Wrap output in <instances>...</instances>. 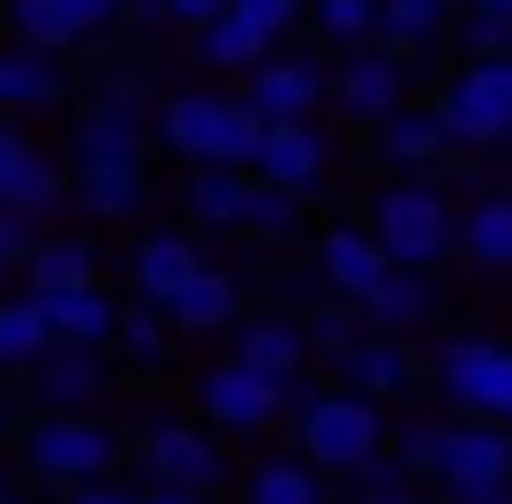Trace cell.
<instances>
[{
	"label": "cell",
	"instance_id": "obj_42",
	"mask_svg": "<svg viewBox=\"0 0 512 504\" xmlns=\"http://www.w3.org/2000/svg\"><path fill=\"white\" fill-rule=\"evenodd\" d=\"M31 241H38V219H31V211H0V286H8V279L23 271Z\"/></svg>",
	"mask_w": 512,
	"mask_h": 504
},
{
	"label": "cell",
	"instance_id": "obj_49",
	"mask_svg": "<svg viewBox=\"0 0 512 504\" xmlns=\"http://www.w3.org/2000/svg\"><path fill=\"white\" fill-rule=\"evenodd\" d=\"M121 16H128V23H166V0H128Z\"/></svg>",
	"mask_w": 512,
	"mask_h": 504
},
{
	"label": "cell",
	"instance_id": "obj_31",
	"mask_svg": "<svg viewBox=\"0 0 512 504\" xmlns=\"http://www.w3.org/2000/svg\"><path fill=\"white\" fill-rule=\"evenodd\" d=\"M174 339H181V331L166 324V309H151V301L121 309V324H113V347H121L128 369H166V362H174Z\"/></svg>",
	"mask_w": 512,
	"mask_h": 504
},
{
	"label": "cell",
	"instance_id": "obj_33",
	"mask_svg": "<svg viewBox=\"0 0 512 504\" xmlns=\"http://www.w3.org/2000/svg\"><path fill=\"white\" fill-rule=\"evenodd\" d=\"M8 31H16V46H38V53H68V46H83L76 16H68L61 0H8Z\"/></svg>",
	"mask_w": 512,
	"mask_h": 504
},
{
	"label": "cell",
	"instance_id": "obj_9",
	"mask_svg": "<svg viewBox=\"0 0 512 504\" xmlns=\"http://www.w3.org/2000/svg\"><path fill=\"white\" fill-rule=\"evenodd\" d=\"M23 392H31L38 414H98L113 399V362H106V347H68V339H53V347L23 369Z\"/></svg>",
	"mask_w": 512,
	"mask_h": 504
},
{
	"label": "cell",
	"instance_id": "obj_48",
	"mask_svg": "<svg viewBox=\"0 0 512 504\" xmlns=\"http://www.w3.org/2000/svg\"><path fill=\"white\" fill-rule=\"evenodd\" d=\"M354 504H430V497H422V489H377V497H362V489H354Z\"/></svg>",
	"mask_w": 512,
	"mask_h": 504
},
{
	"label": "cell",
	"instance_id": "obj_1",
	"mask_svg": "<svg viewBox=\"0 0 512 504\" xmlns=\"http://www.w3.org/2000/svg\"><path fill=\"white\" fill-rule=\"evenodd\" d=\"M287 422H294V452L317 474H354L369 452H384L392 422H384V399L347 392V384H287Z\"/></svg>",
	"mask_w": 512,
	"mask_h": 504
},
{
	"label": "cell",
	"instance_id": "obj_51",
	"mask_svg": "<svg viewBox=\"0 0 512 504\" xmlns=\"http://www.w3.org/2000/svg\"><path fill=\"white\" fill-rule=\"evenodd\" d=\"M0 414H8V407H0Z\"/></svg>",
	"mask_w": 512,
	"mask_h": 504
},
{
	"label": "cell",
	"instance_id": "obj_18",
	"mask_svg": "<svg viewBox=\"0 0 512 504\" xmlns=\"http://www.w3.org/2000/svg\"><path fill=\"white\" fill-rule=\"evenodd\" d=\"M38 309H46V331L68 339V347H113V324H121V301H113L98 279L61 286V294H38Z\"/></svg>",
	"mask_w": 512,
	"mask_h": 504
},
{
	"label": "cell",
	"instance_id": "obj_46",
	"mask_svg": "<svg viewBox=\"0 0 512 504\" xmlns=\"http://www.w3.org/2000/svg\"><path fill=\"white\" fill-rule=\"evenodd\" d=\"M211 16H226V0H166V23H189V31H204Z\"/></svg>",
	"mask_w": 512,
	"mask_h": 504
},
{
	"label": "cell",
	"instance_id": "obj_26",
	"mask_svg": "<svg viewBox=\"0 0 512 504\" xmlns=\"http://www.w3.org/2000/svg\"><path fill=\"white\" fill-rule=\"evenodd\" d=\"M377 46H392L407 61V53H430L437 38L452 31V0H377Z\"/></svg>",
	"mask_w": 512,
	"mask_h": 504
},
{
	"label": "cell",
	"instance_id": "obj_13",
	"mask_svg": "<svg viewBox=\"0 0 512 504\" xmlns=\"http://www.w3.org/2000/svg\"><path fill=\"white\" fill-rule=\"evenodd\" d=\"M332 106L347 113V121L377 128L384 113L407 106V61H400L392 46H354L347 61L332 68Z\"/></svg>",
	"mask_w": 512,
	"mask_h": 504
},
{
	"label": "cell",
	"instance_id": "obj_2",
	"mask_svg": "<svg viewBox=\"0 0 512 504\" xmlns=\"http://www.w3.org/2000/svg\"><path fill=\"white\" fill-rule=\"evenodd\" d=\"M362 226L377 234V249L392 256V264H407V271H437L452 249H460V204H452L437 181H422V174L377 189Z\"/></svg>",
	"mask_w": 512,
	"mask_h": 504
},
{
	"label": "cell",
	"instance_id": "obj_7",
	"mask_svg": "<svg viewBox=\"0 0 512 504\" xmlns=\"http://www.w3.org/2000/svg\"><path fill=\"white\" fill-rule=\"evenodd\" d=\"M437 392L475 422H512V347L505 339H445L437 347Z\"/></svg>",
	"mask_w": 512,
	"mask_h": 504
},
{
	"label": "cell",
	"instance_id": "obj_35",
	"mask_svg": "<svg viewBox=\"0 0 512 504\" xmlns=\"http://www.w3.org/2000/svg\"><path fill=\"white\" fill-rule=\"evenodd\" d=\"M302 204H309V196H294V189H279V181H256V174H249L241 226H249V234H264V241H287L294 226H302Z\"/></svg>",
	"mask_w": 512,
	"mask_h": 504
},
{
	"label": "cell",
	"instance_id": "obj_14",
	"mask_svg": "<svg viewBox=\"0 0 512 504\" xmlns=\"http://www.w3.org/2000/svg\"><path fill=\"white\" fill-rule=\"evenodd\" d=\"M317 271H324V286H332L339 301L362 309V294L392 271V256L377 249V234H369L362 219H339V226H324V241H317Z\"/></svg>",
	"mask_w": 512,
	"mask_h": 504
},
{
	"label": "cell",
	"instance_id": "obj_52",
	"mask_svg": "<svg viewBox=\"0 0 512 504\" xmlns=\"http://www.w3.org/2000/svg\"><path fill=\"white\" fill-rule=\"evenodd\" d=\"M505 143H512V136H505Z\"/></svg>",
	"mask_w": 512,
	"mask_h": 504
},
{
	"label": "cell",
	"instance_id": "obj_38",
	"mask_svg": "<svg viewBox=\"0 0 512 504\" xmlns=\"http://www.w3.org/2000/svg\"><path fill=\"white\" fill-rule=\"evenodd\" d=\"M437 444H445V422L437 414H407V422H392V437H384V452H400L407 467H415V482L437 467Z\"/></svg>",
	"mask_w": 512,
	"mask_h": 504
},
{
	"label": "cell",
	"instance_id": "obj_34",
	"mask_svg": "<svg viewBox=\"0 0 512 504\" xmlns=\"http://www.w3.org/2000/svg\"><path fill=\"white\" fill-rule=\"evenodd\" d=\"M76 166H144V128L83 113L76 121Z\"/></svg>",
	"mask_w": 512,
	"mask_h": 504
},
{
	"label": "cell",
	"instance_id": "obj_3",
	"mask_svg": "<svg viewBox=\"0 0 512 504\" xmlns=\"http://www.w3.org/2000/svg\"><path fill=\"white\" fill-rule=\"evenodd\" d=\"M16 444H23V474L46 489H76V482H98V474H121V459H128V437L106 414H31Z\"/></svg>",
	"mask_w": 512,
	"mask_h": 504
},
{
	"label": "cell",
	"instance_id": "obj_20",
	"mask_svg": "<svg viewBox=\"0 0 512 504\" xmlns=\"http://www.w3.org/2000/svg\"><path fill=\"white\" fill-rule=\"evenodd\" d=\"M234 362L294 384L309 369V331L294 324V316H249V324H234Z\"/></svg>",
	"mask_w": 512,
	"mask_h": 504
},
{
	"label": "cell",
	"instance_id": "obj_47",
	"mask_svg": "<svg viewBox=\"0 0 512 504\" xmlns=\"http://www.w3.org/2000/svg\"><path fill=\"white\" fill-rule=\"evenodd\" d=\"M445 504H512V482H482V489H445Z\"/></svg>",
	"mask_w": 512,
	"mask_h": 504
},
{
	"label": "cell",
	"instance_id": "obj_30",
	"mask_svg": "<svg viewBox=\"0 0 512 504\" xmlns=\"http://www.w3.org/2000/svg\"><path fill=\"white\" fill-rule=\"evenodd\" d=\"M264 53H272V38L256 31V23H241L234 8H226V16H211L204 31H196V61H204V68H226V76H249Z\"/></svg>",
	"mask_w": 512,
	"mask_h": 504
},
{
	"label": "cell",
	"instance_id": "obj_8",
	"mask_svg": "<svg viewBox=\"0 0 512 504\" xmlns=\"http://www.w3.org/2000/svg\"><path fill=\"white\" fill-rule=\"evenodd\" d=\"M196 414L219 437H264V429L287 422V384L249 369V362H219V369L196 377Z\"/></svg>",
	"mask_w": 512,
	"mask_h": 504
},
{
	"label": "cell",
	"instance_id": "obj_17",
	"mask_svg": "<svg viewBox=\"0 0 512 504\" xmlns=\"http://www.w3.org/2000/svg\"><path fill=\"white\" fill-rule=\"evenodd\" d=\"M339 384L347 392H369V399H392L415 384V347L400 331H362L347 354H339Z\"/></svg>",
	"mask_w": 512,
	"mask_h": 504
},
{
	"label": "cell",
	"instance_id": "obj_6",
	"mask_svg": "<svg viewBox=\"0 0 512 504\" xmlns=\"http://www.w3.org/2000/svg\"><path fill=\"white\" fill-rule=\"evenodd\" d=\"M437 121H445L452 143H475V151L505 143L512 136V53H482V61H467L460 76L437 91Z\"/></svg>",
	"mask_w": 512,
	"mask_h": 504
},
{
	"label": "cell",
	"instance_id": "obj_25",
	"mask_svg": "<svg viewBox=\"0 0 512 504\" xmlns=\"http://www.w3.org/2000/svg\"><path fill=\"white\" fill-rule=\"evenodd\" d=\"M460 249L482 271H512V189H490L460 211Z\"/></svg>",
	"mask_w": 512,
	"mask_h": 504
},
{
	"label": "cell",
	"instance_id": "obj_24",
	"mask_svg": "<svg viewBox=\"0 0 512 504\" xmlns=\"http://www.w3.org/2000/svg\"><path fill=\"white\" fill-rule=\"evenodd\" d=\"M98 271V249L83 234H38L31 256H23V286L31 294H61V286H83Z\"/></svg>",
	"mask_w": 512,
	"mask_h": 504
},
{
	"label": "cell",
	"instance_id": "obj_19",
	"mask_svg": "<svg viewBox=\"0 0 512 504\" xmlns=\"http://www.w3.org/2000/svg\"><path fill=\"white\" fill-rule=\"evenodd\" d=\"M430 316H437V279H430V271L392 264V271L362 294V324H369V331H400V339H407V331H422Z\"/></svg>",
	"mask_w": 512,
	"mask_h": 504
},
{
	"label": "cell",
	"instance_id": "obj_45",
	"mask_svg": "<svg viewBox=\"0 0 512 504\" xmlns=\"http://www.w3.org/2000/svg\"><path fill=\"white\" fill-rule=\"evenodd\" d=\"M61 8L76 16V31H83V38H98L106 23H121V8H128V0H61Z\"/></svg>",
	"mask_w": 512,
	"mask_h": 504
},
{
	"label": "cell",
	"instance_id": "obj_43",
	"mask_svg": "<svg viewBox=\"0 0 512 504\" xmlns=\"http://www.w3.org/2000/svg\"><path fill=\"white\" fill-rule=\"evenodd\" d=\"M460 38H467L475 61H482V53H512V16H482V8H475V16L460 23Z\"/></svg>",
	"mask_w": 512,
	"mask_h": 504
},
{
	"label": "cell",
	"instance_id": "obj_10",
	"mask_svg": "<svg viewBox=\"0 0 512 504\" xmlns=\"http://www.w3.org/2000/svg\"><path fill=\"white\" fill-rule=\"evenodd\" d=\"M324 98H332V68L317 53H264L241 83V106L256 121H317Z\"/></svg>",
	"mask_w": 512,
	"mask_h": 504
},
{
	"label": "cell",
	"instance_id": "obj_41",
	"mask_svg": "<svg viewBox=\"0 0 512 504\" xmlns=\"http://www.w3.org/2000/svg\"><path fill=\"white\" fill-rule=\"evenodd\" d=\"M347 482H354V489H362V497H377V489H415V467H407V459H400V452H369V459H362V467H354V474H347Z\"/></svg>",
	"mask_w": 512,
	"mask_h": 504
},
{
	"label": "cell",
	"instance_id": "obj_5",
	"mask_svg": "<svg viewBox=\"0 0 512 504\" xmlns=\"http://www.w3.org/2000/svg\"><path fill=\"white\" fill-rule=\"evenodd\" d=\"M151 482L166 489H196V497H219L234 482V452L211 422H181V414H151L144 422V444H136Z\"/></svg>",
	"mask_w": 512,
	"mask_h": 504
},
{
	"label": "cell",
	"instance_id": "obj_21",
	"mask_svg": "<svg viewBox=\"0 0 512 504\" xmlns=\"http://www.w3.org/2000/svg\"><path fill=\"white\" fill-rule=\"evenodd\" d=\"M196 264H204V256H196L189 234H144V241H136V256H128V294L151 301V309H166V294H174Z\"/></svg>",
	"mask_w": 512,
	"mask_h": 504
},
{
	"label": "cell",
	"instance_id": "obj_28",
	"mask_svg": "<svg viewBox=\"0 0 512 504\" xmlns=\"http://www.w3.org/2000/svg\"><path fill=\"white\" fill-rule=\"evenodd\" d=\"M46 347H53V331H46L38 294L31 286H23V294H0V377H23Z\"/></svg>",
	"mask_w": 512,
	"mask_h": 504
},
{
	"label": "cell",
	"instance_id": "obj_22",
	"mask_svg": "<svg viewBox=\"0 0 512 504\" xmlns=\"http://www.w3.org/2000/svg\"><path fill=\"white\" fill-rule=\"evenodd\" d=\"M445 121H437V106H400L377 121V158H392V166H407V174H422V166H437L445 158Z\"/></svg>",
	"mask_w": 512,
	"mask_h": 504
},
{
	"label": "cell",
	"instance_id": "obj_40",
	"mask_svg": "<svg viewBox=\"0 0 512 504\" xmlns=\"http://www.w3.org/2000/svg\"><path fill=\"white\" fill-rule=\"evenodd\" d=\"M226 8H234L241 23H256V31H264V38L279 46V38H287L294 23H302V8H309V0H226Z\"/></svg>",
	"mask_w": 512,
	"mask_h": 504
},
{
	"label": "cell",
	"instance_id": "obj_16",
	"mask_svg": "<svg viewBox=\"0 0 512 504\" xmlns=\"http://www.w3.org/2000/svg\"><path fill=\"white\" fill-rule=\"evenodd\" d=\"M166 324L174 331H234L241 324V279L234 271H219V264H196L189 279L166 294Z\"/></svg>",
	"mask_w": 512,
	"mask_h": 504
},
{
	"label": "cell",
	"instance_id": "obj_39",
	"mask_svg": "<svg viewBox=\"0 0 512 504\" xmlns=\"http://www.w3.org/2000/svg\"><path fill=\"white\" fill-rule=\"evenodd\" d=\"M91 113H106V121H128V128H151V121H159L136 76H113L106 91H98V106H91Z\"/></svg>",
	"mask_w": 512,
	"mask_h": 504
},
{
	"label": "cell",
	"instance_id": "obj_11",
	"mask_svg": "<svg viewBox=\"0 0 512 504\" xmlns=\"http://www.w3.org/2000/svg\"><path fill=\"white\" fill-rule=\"evenodd\" d=\"M437 489H482V482H512V422H445V444H437Z\"/></svg>",
	"mask_w": 512,
	"mask_h": 504
},
{
	"label": "cell",
	"instance_id": "obj_32",
	"mask_svg": "<svg viewBox=\"0 0 512 504\" xmlns=\"http://www.w3.org/2000/svg\"><path fill=\"white\" fill-rule=\"evenodd\" d=\"M241 196H249V166H196L189 174V211L204 226H241Z\"/></svg>",
	"mask_w": 512,
	"mask_h": 504
},
{
	"label": "cell",
	"instance_id": "obj_50",
	"mask_svg": "<svg viewBox=\"0 0 512 504\" xmlns=\"http://www.w3.org/2000/svg\"><path fill=\"white\" fill-rule=\"evenodd\" d=\"M467 8H482V16H512V0H467Z\"/></svg>",
	"mask_w": 512,
	"mask_h": 504
},
{
	"label": "cell",
	"instance_id": "obj_29",
	"mask_svg": "<svg viewBox=\"0 0 512 504\" xmlns=\"http://www.w3.org/2000/svg\"><path fill=\"white\" fill-rule=\"evenodd\" d=\"M241 504H332V489H324V474L309 467V459H264V467H249V482H241Z\"/></svg>",
	"mask_w": 512,
	"mask_h": 504
},
{
	"label": "cell",
	"instance_id": "obj_4",
	"mask_svg": "<svg viewBox=\"0 0 512 504\" xmlns=\"http://www.w3.org/2000/svg\"><path fill=\"white\" fill-rule=\"evenodd\" d=\"M256 136H264V121L241 98H219V91H181L159 106V143L181 166H249Z\"/></svg>",
	"mask_w": 512,
	"mask_h": 504
},
{
	"label": "cell",
	"instance_id": "obj_36",
	"mask_svg": "<svg viewBox=\"0 0 512 504\" xmlns=\"http://www.w3.org/2000/svg\"><path fill=\"white\" fill-rule=\"evenodd\" d=\"M309 16H317V31L332 38L339 53H354V46H377V0H309Z\"/></svg>",
	"mask_w": 512,
	"mask_h": 504
},
{
	"label": "cell",
	"instance_id": "obj_15",
	"mask_svg": "<svg viewBox=\"0 0 512 504\" xmlns=\"http://www.w3.org/2000/svg\"><path fill=\"white\" fill-rule=\"evenodd\" d=\"M53 204H61V174L46 166V151H38L16 121H0V211H31V219H46Z\"/></svg>",
	"mask_w": 512,
	"mask_h": 504
},
{
	"label": "cell",
	"instance_id": "obj_12",
	"mask_svg": "<svg viewBox=\"0 0 512 504\" xmlns=\"http://www.w3.org/2000/svg\"><path fill=\"white\" fill-rule=\"evenodd\" d=\"M249 174L279 181V189H294V196H317L324 174H332V136H324L317 121H264Z\"/></svg>",
	"mask_w": 512,
	"mask_h": 504
},
{
	"label": "cell",
	"instance_id": "obj_27",
	"mask_svg": "<svg viewBox=\"0 0 512 504\" xmlns=\"http://www.w3.org/2000/svg\"><path fill=\"white\" fill-rule=\"evenodd\" d=\"M144 196H151V181H144V166H76V204L91 211V219H136L144 211Z\"/></svg>",
	"mask_w": 512,
	"mask_h": 504
},
{
	"label": "cell",
	"instance_id": "obj_23",
	"mask_svg": "<svg viewBox=\"0 0 512 504\" xmlns=\"http://www.w3.org/2000/svg\"><path fill=\"white\" fill-rule=\"evenodd\" d=\"M61 91H68L61 53H38V46H0V113L53 106Z\"/></svg>",
	"mask_w": 512,
	"mask_h": 504
},
{
	"label": "cell",
	"instance_id": "obj_37",
	"mask_svg": "<svg viewBox=\"0 0 512 504\" xmlns=\"http://www.w3.org/2000/svg\"><path fill=\"white\" fill-rule=\"evenodd\" d=\"M302 331H309V354L339 362V354H347L369 324H362V309H354V301H339V294H332V301H317V309H309V324H302Z\"/></svg>",
	"mask_w": 512,
	"mask_h": 504
},
{
	"label": "cell",
	"instance_id": "obj_44",
	"mask_svg": "<svg viewBox=\"0 0 512 504\" xmlns=\"http://www.w3.org/2000/svg\"><path fill=\"white\" fill-rule=\"evenodd\" d=\"M68 504H136V489L121 482V474H98V482H76V489H61Z\"/></svg>",
	"mask_w": 512,
	"mask_h": 504
}]
</instances>
